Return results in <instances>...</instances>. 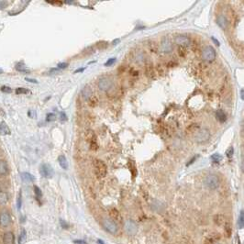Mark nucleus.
I'll use <instances>...</instances> for the list:
<instances>
[{"label":"nucleus","instance_id":"1","mask_svg":"<svg viewBox=\"0 0 244 244\" xmlns=\"http://www.w3.org/2000/svg\"><path fill=\"white\" fill-rule=\"evenodd\" d=\"M94 170H95V174L98 176V178H103L106 176L107 172H108V168L106 163H104L102 160H98L96 159L94 161Z\"/></svg>","mask_w":244,"mask_h":244},{"label":"nucleus","instance_id":"2","mask_svg":"<svg viewBox=\"0 0 244 244\" xmlns=\"http://www.w3.org/2000/svg\"><path fill=\"white\" fill-rule=\"evenodd\" d=\"M195 141L197 143H204L208 141L210 138V132L207 128H201L196 130L195 133Z\"/></svg>","mask_w":244,"mask_h":244},{"label":"nucleus","instance_id":"3","mask_svg":"<svg viewBox=\"0 0 244 244\" xmlns=\"http://www.w3.org/2000/svg\"><path fill=\"white\" fill-rule=\"evenodd\" d=\"M102 225L105 230L112 235H117L118 233V227L117 223L111 220L110 218H104L102 221Z\"/></svg>","mask_w":244,"mask_h":244},{"label":"nucleus","instance_id":"4","mask_svg":"<svg viewBox=\"0 0 244 244\" xmlns=\"http://www.w3.org/2000/svg\"><path fill=\"white\" fill-rule=\"evenodd\" d=\"M206 186L208 188H209L210 190H216L218 188L219 186V179L218 177L216 175H208L206 178H205V181H204Z\"/></svg>","mask_w":244,"mask_h":244},{"label":"nucleus","instance_id":"5","mask_svg":"<svg viewBox=\"0 0 244 244\" xmlns=\"http://www.w3.org/2000/svg\"><path fill=\"white\" fill-rule=\"evenodd\" d=\"M217 53L212 46H206L202 50V58L206 62H213L216 59Z\"/></svg>","mask_w":244,"mask_h":244},{"label":"nucleus","instance_id":"6","mask_svg":"<svg viewBox=\"0 0 244 244\" xmlns=\"http://www.w3.org/2000/svg\"><path fill=\"white\" fill-rule=\"evenodd\" d=\"M40 173L44 178H51L54 175L52 167L48 163H42L40 167Z\"/></svg>","mask_w":244,"mask_h":244},{"label":"nucleus","instance_id":"7","mask_svg":"<svg viewBox=\"0 0 244 244\" xmlns=\"http://www.w3.org/2000/svg\"><path fill=\"white\" fill-rule=\"evenodd\" d=\"M86 140L90 145V149L92 151H97L98 149V140H97V136L95 134V132L93 130H88L86 133Z\"/></svg>","mask_w":244,"mask_h":244},{"label":"nucleus","instance_id":"8","mask_svg":"<svg viewBox=\"0 0 244 244\" xmlns=\"http://www.w3.org/2000/svg\"><path fill=\"white\" fill-rule=\"evenodd\" d=\"M113 83L112 81L108 78V77H103L98 81V87L101 91H108L109 89H111Z\"/></svg>","mask_w":244,"mask_h":244},{"label":"nucleus","instance_id":"9","mask_svg":"<svg viewBox=\"0 0 244 244\" xmlns=\"http://www.w3.org/2000/svg\"><path fill=\"white\" fill-rule=\"evenodd\" d=\"M11 224V217L7 212H2L0 214V226L2 228H7Z\"/></svg>","mask_w":244,"mask_h":244},{"label":"nucleus","instance_id":"10","mask_svg":"<svg viewBox=\"0 0 244 244\" xmlns=\"http://www.w3.org/2000/svg\"><path fill=\"white\" fill-rule=\"evenodd\" d=\"M108 214H109L110 219L113 220L114 222H121L122 221V216H121L120 212L118 211L117 208H110L108 209Z\"/></svg>","mask_w":244,"mask_h":244},{"label":"nucleus","instance_id":"11","mask_svg":"<svg viewBox=\"0 0 244 244\" xmlns=\"http://www.w3.org/2000/svg\"><path fill=\"white\" fill-rule=\"evenodd\" d=\"M175 41L178 45H182V46H187L191 42L189 37H187L186 35H178L177 37H175Z\"/></svg>","mask_w":244,"mask_h":244},{"label":"nucleus","instance_id":"12","mask_svg":"<svg viewBox=\"0 0 244 244\" xmlns=\"http://www.w3.org/2000/svg\"><path fill=\"white\" fill-rule=\"evenodd\" d=\"M14 242H15V236H14L13 232L8 231V232H6L3 235V243L14 244Z\"/></svg>","mask_w":244,"mask_h":244},{"label":"nucleus","instance_id":"13","mask_svg":"<svg viewBox=\"0 0 244 244\" xmlns=\"http://www.w3.org/2000/svg\"><path fill=\"white\" fill-rule=\"evenodd\" d=\"M161 50H162V51L165 52V53L171 52L173 50V45H172L171 41L169 40L165 39L161 44Z\"/></svg>","mask_w":244,"mask_h":244},{"label":"nucleus","instance_id":"14","mask_svg":"<svg viewBox=\"0 0 244 244\" xmlns=\"http://www.w3.org/2000/svg\"><path fill=\"white\" fill-rule=\"evenodd\" d=\"M82 98H84V100H89L91 97H92V89L89 85H85L83 89H82L81 92Z\"/></svg>","mask_w":244,"mask_h":244},{"label":"nucleus","instance_id":"15","mask_svg":"<svg viewBox=\"0 0 244 244\" xmlns=\"http://www.w3.org/2000/svg\"><path fill=\"white\" fill-rule=\"evenodd\" d=\"M217 23L221 29L225 30L228 27V19L226 18V17L223 16V15H220V16L217 17Z\"/></svg>","mask_w":244,"mask_h":244},{"label":"nucleus","instance_id":"16","mask_svg":"<svg viewBox=\"0 0 244 244\" xmlns=\"http://www.w3.org/2000/svg\"><path fill=\"white\" fill-rule=\"evenodd\" d=\"M216 117L220 123H224L227 120V116L222 109H218L216 111Z\"/></svg>","mask_w":244,"mask_h":244},{"label":"nucleus","instance_id":"17","mask_svg":"<svg viewBox=\"0 0 244 244\" xmlns=\"http://www.w3.org/2000/svg\"><path fill=\"white\" fill-rule=\"evenodd\" d=\"M11 132H10V129L8 128V126L6 124V122L2 121L0 122V135H9Z\"/></svg>","mask_w":244,"mask_h":244},{"label":"nucleus","instance_id":"18","mask_svg":"<svg viewBox=\"0 0 244 244\" xmlns=\"http://www.w3.org/2000/svg\"><path fill=\"white\" fill-rule=\"evenodd\" d=\"M8 172V166L6 161L0 160V175H6Z\"/></svg>","mask_w":244,"mask_h":244},{"label":"nucleus","instance_id":"19","mask_svg":"<svg viewBox=\"0 0 244 244\" xmlns=\"http://www.w3.org/2000/svg\"><path fill=\"white\" fill-rule=\"evenodd\" d=\"M20 176H21L22 181H24L26 183H31V182H34V180H35V177L30 173H22Z\"/></svg>","mask_w":244,"mask_h":244},{"label":"nucleus","instance_id":"20","mask_svg":"<svg viewBox=\"0 0 244 244\" xmlns=\"http://www.w3.org/2000/svg\"><path fill=\"white\" fill-rule=\"evenodd\" d=\"M58 162H59L60 166H61L63 169H65V170H67V169H68V162H67L66 157H65V155H60V156L58 157Z\"/></svg>","mask_w":244,"mask_h":244},{"label":"nucleus","instance_id":"21","mask_svg":"<svg viewBox=\"0 0 244 244\" xmlns=\"http://www.w3.org/2000/svg\"><path fill=\"white\" fill-rule=\"evenodd\" d=\"M8 201V195L6 192L0 191V205H5Z\"/></svg>","mask_w":244,"mask_h":244},{"label":"nucleus","instance_id":"22","mask_svg":"<svg viewBox=\"0 0 244 244\" xmlns=\"http://www.w3.org/2000/svg\"><path fill=\"white\" fill-rule=\"evenodd\" d=\"M26 238H27V232L25 229H22L20 234H19V237H18V244H23L26 241Z\"/></svg>","mask_w":244,"mask_h":244},{"label":"nucleus","instance_id":"23","mask_svg":"<svg viewBox=\"0 0 244 244\" xmlns=\"http://www.w3.org/2000/svg\"><path fill=\"white\" fill-rule=\"evenodd\" d=\"M33 189H34V193H35V195H36V198H37L38 200H40V199L42 197V192H41V190L40 187H38L37 185H34Z\"/></svg>","mask_w":244,"mask_h":244},{"label":"nucleus","instance_id":"24","mask_svg":"<svg viewBox=\"0 0 244 244\" xmlns=\"http://www.w3.org/2000/svg\"><path fill=\"white\" fill-rule=\"evenodd\" d=\"M244 226V218H243V211H241L239 219H238V227L239 228H243Z\"/></svg>","mask_w":244,"mask_h":244},{"label":"nucleus","instance_id":"25","mask_svg":"<svg viewBox=\"0 0 244 244\" xmlns=\"http://www.w3.org/2000/svg\"><path fill=\"white\" fill-rule=\"evenodd\" d=\"M16 69L19 72H22V73H26V72H29L28 69L26 68L25 65L23 63H18L17 65H16Z\"/></svg>","mask_w":244,"mask_h":244},{"label":"nucleus","instance_id":"26","mask_svg":"<svg viewBox=\"0 0 244 244\" xmlns=\"http://www.w3.org/2000/svg\"><path fill=\"white\" fill-rule=\"evenodd\" d=\"M210 158H211L212 162H214V163H219L222 160V156L218 153H214L213 155H211Z\"/></svg>","mask_w":244,"mask_h":244},{"label":"nucleus","instance_id":"27","mask_svg":"<svg viewBox=\"0 0 244 244\" xmlns=\"http://www.w3.org/2000/svg\"><path fill=\"white\" fill-rule=\"evenodd\" d=\"M30 93V91L26 88H22V87H18L16 89L17 95H24V94H28Z\"/></svg>","mask_w":244,"mask_h":244},{"label":"nucleus","instance_id":"28","mask_svg":"<svg viewBox=\"0 0 244 244\" xmlns=\"http://www.w3.org/2000/svg\"><path fill=\"white\" fill-rule=\"evenodd\" d=\"M233 154H234V148L232 146H230L227 150V151H226V155H227V157H228V159H230V158L233 157Z\"/></svg>","mask_w":244,"mask_h":244},{"label":"nucleus","instance_id":"29","mask_svg":"<svg viewBox=\"0 0 244 244\" xmlns=\"http://www.w3.org/2000/svg\"><path fill=\"white\" fill-rule=\"evenodd\" d=\"M56 119V116L55 114H53V113H49V114H47L46 116V120L48 121V122H52V121H54Z\"/></svg>","mask_w":244,"mask_h":244},{"label":"nucleus","instance_id":"30","mask_svg":"<svg viewBox=\"0 0 244 244\" xmlns=\"http://www.w3.org/2000/svg\"><path fill=\"white\" fill-rule=\"evenodd\" d=\"M136 61L139 62V63H142L144 62V56L141 52H139L137 55H136Z\"/></svg>","mask_w":244,"mask_h":244},{"label":"nucleus","instance_id":"31","mask_svg":"<svg viewBox=\"0 0 244 244\" xmlns=\"http://www.w3.org/2000/svg\"><path fill=\"white\" fill-rule=\"evenodd\" d=\"M116 61H117V59L116 58H110L109 60H108L106 63H105V66H111V65H113L116 63Z\"/></svg>","mask_w":244,"mask_h":244},{"label":"nucleus","instance_id":"32","mask_svg":"<svg viewBox=\"0 0 244 244\" xmlns=\"http://www.w3.org/2000/svg\"><path fill=\"white\" fill-rule=\"evenodd\" d=\"M17 208H18V209H20V208H21V193H20V192L18 193V195H17Z\"/></svg>","mask_w":244,"mask_h":244},{"label":"nucleus","instance_id":"33","mask_svg":"<svg viewBox=\"0 0 244 244\" xmlns=\"http://www.w3.org/2000/svg\"><path fill=\"white\" fill-rule=\"evenodd\" d=\"M1 91L2 92H5V93H11V88L8 87V86H2L1 87Z\"/></svg>","mask_w":244,"mask_h":244},{"label":"nucleus","instance_id":"34","mask_svg":"<svg viewBox=\"0 0 244 244\" xmlns=\"http://www.w3.org/2000/svg\"><path fill=\"white\" fill-rule=\"evenodd\" d=\"M60 120H61L62 122H65V121L67 120V116H66L65 112H61V114H60Z\"/></svg>","mask_w":244,"mask_h":244},{"label":"nucleus","instance_id":"35","mask_svg":"<svg viewBox=\"0 0 244 244\" xmlns=\"http://www.w3.org/2000/svg\"><path fill=\"white\" fill-rule=\"evenodd\" d=\"M67 66H68L67 63H61V64L58 65V68L59 69H65V68H67Z\"/></svg>","mask_w":244,"mask_h":244},{"label":"nucleus","instance_id":"36","mask_svg":"<svg viewBox=\"0 0 244 244\" xmlns=\"http://www.w3.org/2000/svg\"><path fill=\"white\" fill-rule=\"evenodd\" d=\"M48 3L50 4H51V5H58V6H61L63 3L62 2H60V1H47Z\"/></svg>","mask_w":244,"mask_h":244},{"label":"nucleus","instance_id":"37","mask_svg":"<svg viewBox=\"0 0 244 244\" xmlns=\"http://www.w3.org/2000/svg\"><path fill=\"white\" fill-rule=\"evenodd\" d=\"M197 157H198L197 155H196V156H195V157H193V158L190 160V162H188V163H186V166H189L190 164H192L193 163H195V161L196 160V158H197Z\"/></svg>","mask_w":244,"mask_h":244},{"label":"nucleus","instance_id":"38","mask_svg":"<svg viewBox=\"0 0 244 244\" xmlns=\"http://www.w3.org/2000/svg\"><path fill=\"white\" fill-rule=\"evenodd\" d=\"M7 5V2H6V1H0V8L5 7Z\"/></svg>","mask_w":244,"mask_h":244},{"label":"nucleus","instance_id":"39","mask_svg":"<svg viewBox=\"0 0 244 244\" xmlns=\"http://www.w3.org/2000/svg\"><path fill=\"white\" fill-rule=\"evenodd\" d=\"M61 225H62V227H63V228H67V227H68L67 223L65 222V220H62V219H61Z\"/></svg>","mask_w":244,"mask_h":244},{"label":"nucleus","instance_id":"40","mask_svg":"<svg viewBox=\"0 0 244 244\" xmlns=\"http://www.w3.org/2000/svg\"><path fill=\"white\" fill-rule=\"evenodd\" d=\"M28 115L31 117H35V111H33V110H30L29 112H28Z\"/></svg>","mask_w":244,"mask_h":244},{"label":"nucleus","instance_id":"41","mask_svg":"<svg viewBox=\"0 0 244 244\" xmlns=\"http://www.w3.org/2000/svg\"><path fill=\"white\" fill-rule=\"evenodd\" d=\"M74 243L76 244H86V242L84 241H81V240H77V241H74Z\"/></svg>","mask_w":244,"mask_h":244},{"label":"nucleus","instance_id":"42","mask_svg":"<svg viewBox=\"0 0 244 244\" xmlns=\"http://www.w3.org/2000/svg\"><path fill=\"white\" fill-rule=\"evenodd\" d=\"M212 41H214V42H215V43L218 45V46H219V42H218V41L217 39H215L214 37H212Z\"/></svg>","mask_w":244,"mask_h":244},{"label":"nucleus","instance_id":"43","mask_svg":"<svg viewBox=\"0 0 244 244\" xmlns=\"http://www.w3.org/2000/svg\"><path fill=\"white\" fill-rule=\"evenodd\" d=\"M84 68H80V69H77V70H75L74 71V73L76 74V73H80V72H84Z\"/></svg>","mask_w":244,"mask_h":244},{"label":"nucleus","instance_id":"44","mask_svg":"<svg viewBox=\"0 0 244 244\" xmlns=\"http://www.w3.org/2000/svg\"><path fill=\"white\" fill-rule=\"evenodd\" d=\"M26 80L28 82H31V83H34V84H36L37 81L36 80H34V79H30V78H26Z\"/></svg>","mask_w":244,"mask_h":244},{"label":"nucleus","instance_id":"45","mask_svg":"<svg viewBox=\"0 0 244 244\" xmlns=\"http://www.w3.org/2000/svg\"><path fill=\"white\" fill-rule=\"evenodd\" d=\"M241 97H242V99H243V89H242V91H241Z\"/></svg>","mask_w":244,"mask_h":244},{"label":"nucleus","instance_id":"46","mask_svg":"<svg viewBox=\"0 0 244 244\" xmlns=\"http://www.w3.org/2000/svg\"><path fill=\"white\" fill-rule=\"evenodd\" d=\"M118 41H119V40H116V41H113V43H114V45H117V42H118Z\"/></svg>","mask_w":244,"mask_h":244},{"label":"nucleus","instance_id":"47","mask_svg":"<svg viewBox=\"0 0 244 244\" xmlns=\"http://www.w3.org/2000/svg\"><path fill=\"white\" fill-rule=\"evenodd\" d=\"M98 244H104V242H102V241H101V240H98Z\"/></svg>","mask_w":244,"mask_h":244},{"label":"nucleus","instance_id":"48","mask_svg":"<svg viewBox=\"0 0 244 244\" xmlns=\"http://www.w3.org/2000/svg\"><path fill=\"white\" fill-rule=\"evenodd\" d=\"M2 73H3V71H2V70L0 69V74H2Z\"/></svg>","mask_w":244,"mask_h":244}]
</instances>
